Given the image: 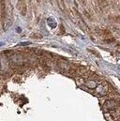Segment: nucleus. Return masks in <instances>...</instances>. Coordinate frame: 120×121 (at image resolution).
<instances>
[{
    "label": "nucleus",
    "mask_w": 120,
    "mask_h": 121,
    "mask_svg": "<svg viewBox=\"0 0 120 121\" xmlns=\"http://www.w3.org/2000/svg\"><path fill=\"white\" fill-rule=\"evenodd\" d=\"M120 107V103L117 99H107L104 101L103 105H102V108L104 110V112H114V111H116L118 110Z\"/></svg>",
    "instance_id": "nucleus-1"
},
{
    "label": "nucleus",
    "mask_w": 120,
    "mask_h": 121,
    "mask_svg": "<svg viewBox=\"0 0 120 121\" xmlns=\"http://www.w3.org/2000/svg\"><path fill=\"white\" fill-rule=\"evenodd\" d=\"M110 86L106 82H101L96 88V94L98 96H105L109 93Z\"/></svg>",
    "instance_id": "nucleus-2"
},
{
    "label": "nucleus",
    "mask_w": 120,
    "mask_h": 121,
    "mask_svg": "<svg viewBox=\"0 0 120 121\" xmlns=\"http://www.w3.org/2000/svg\"><path fill=\"white\" fill-rule=\"evenodd\" d=\"M100 5H104V4H107V0H97Z\"/></svg>",
    "instance_id": "nucleus-3"
},
{
    "label": "nucleus",
    "mask_w": 120,
    "mask_h": 121,
    "mask_svg": "<svg viewBox=\"0 0 120 121\" xmlns=\"http://www.w3.org/2000/svg\"><path fill=\"white\" fill-rule=\"evenodd\" d=\"M86 0H82V2H83V3H86Z\"/></svg>",
    "instance_id": "nucleus-4"
},
{
    "label": "nucleus",
    "mask_w": 120,
    "mask_h": 121,
    "mask_svg": "<svg viewBox=\"0 0 120 121\" xmlns=\"http://www.w3.org/2000/svg\"><path fill=\"white\" fill-rule=\"evenodd\" d=\"M115 121H120V118H118V119H116V120H115Z\"/></svg>",
    "instance_id": "nucleus-5"
}]
</instances>
